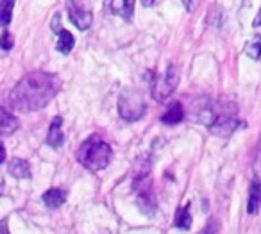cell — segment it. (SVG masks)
<instances>
[{
	"mask_svg": "<svg viewBox=\"0 0 261 234\" xmlns=\"http://www.w3.org/2000/svg\"><path fill=\"white\" fill-rule=\"evenodd\" d=\"M61 81L56 73L31 72L16 83L9 93V104L20 113H33L45 108L58 95Z\"/></svg>",
	"mask_w": 261,
	"mask_h": 234,
	"instance_id": "obj_1",
	"label": "cell"
},
{
	"mask_svg": "<svg viewBox=\"0 0 261 234\" xmlns=\"http://www.w3.org/2000/svg\"><path fill=\"white\" fill-rule=\"evenodd\" d=\"M77 158H79L81 165H84L88 170L98 172V170H104L109 165L113 158V148L100 138H90L79 148Z\"/></svg>",
	"mask_w": 261,
	"mask_h": 234,
	"instance_id": "obj_2",
	"label": "cell"
},
{
	"mask_svg": "<svg viewBox=\"0 0 261 234\" xmlns=\"http://www.w3.org/2000/svg\"><path fill=\"white\" fill-rule=\"evenodd\" d=\"M145 109H147V106H145V102H143V97L140 91L129 90L120 95L118 113L127 122H136V120H140L145 115Z\"/></svg>",
	"mask_w": 261,
	"mask_h": 234,
	"instance_id": "obj_3",
	"label": "cell"
},
{
	"mask_svg": "<svg viewBox=\"0 0 261 234\" xmlns=\"http://www.w3.org/2000/svg\"><path fill=\"white\" fill-rule=\"evenodd\" d=\"M177 84H179V70H177V66L170 65L167 68V72L163 73V77L156 79L152 83V97L156 98L158 102H165L174 93Z\"/></svg>",
	"mask_w": 261,
	"mask_h": 234,
	"instance_id": "obj_4",
	"label": "cell"
},
{
	"mask_svg": "<svg viewBox=\"0 0 261 234\" xmlns=\"http://www.w3.org/2000/svg\"><path fill=\"white\" fill-rule=\"evenodd\" d=\"M68 15L70 20L73 22V25L81 31L90 29L91 22H93L91 9L88 6H83L81 2H68Z\"/></svg>",
	"mask_w": 261,
	"mask_h": 234,
	"instance_id": "obj_5",
	"label": "cell"
},
{
	"mask_svg": "<svg viewBox=\"0 0 261 234\" xmlns=\"http://www.w3.org/2000/svg\"><path fill=\"white\" fill-rule=\"evenodd\" d=\"M240 127H245V123L240 122L236 116L231 115H220L213 123L210 125V131L217 136H231L234 131H238Z\"/></svg>",
	"mask_w": 261,
	"mask_h": 234,
	"instance_id": "obj_6",
	"label": "cell"
},
{
	"mask_svg": "<svg viewBox=\"0 0 261 234\" xmlns=\"http://www.w3.org/2000/svg\"><path fill=\"white\" fill-rule=\"evenodd\" d=\"M52 29H54V33L59 36L56 48H58L61 54H70L72 48H73V45H75V38L70 34V31L61 29V27H59V15H56V18L52 20Z\"/></svg>",
	"mask_w": 261,
	"mask_h": 234,
	"instance_id": "obj_7",
	"label": "cell"
},
{
	"mask_svg": "<svg viewBox=\"0 0 261 234\" xmlns=\"http://www.w3.org/2000/svg\"><path fill=\"white\" fill-rule=\"evenodd\" d=\"M66 197H68V191L66 190H63V188H50V190H47L41 195V200H43V204L47 205V207L56 209L65 204Z\"/></svg>",
	"mask_w": 261,
	"mask_h": 234,
	"instance_id": "obj_8",
	"label": "cell"
},
{
	"mask_svg": "<svg viewBox=\"0 0 261 234\" xmlns=\"http://www.w3.org/2000/svg\"><path fill=\"white\" fill-rule=\"evenodd\" d=\"M138 207H140V211H142L143 215H147V216H152L154 213H156L158 202H156V198H154V193H152V190H150V188H145V190L140 191Z\"/></svg>",
	"mask_w": 261,
	"mask_h": 234,
	"instance_id": "obj_9",
	"label": "cell"
},
{
	"mask_svg": "<svg viewBox=\"0 0 261 234\" xmlns=\"http://www.w3.org/2000/svg\"><path fill=\"white\" fill-rule=\"evenodd\" d=\"M18 120L16 116H13V113H9L8 109H4L0 106V136H9L18 129Z\"/></svg>",
	"mask_w": 261,
	"mask_h": 234,
	"instance_id": "obj_10",
	"label": "cell"
},
{
	"mask_svg": "<svg viewBox=\"0 0 261 234\" xmlns=\"http://www.w3.org/2000/svg\"><path fill=\"white\" fill-rule=\"evenodd\" d=\"M261 205V183L259 179H254L249 188V202H247V213L256 215Z\"/></svg>",
	"mask_w": 261,
	"mask_h": 234,
	"instance_id": "obj_11",
	"label": "cell"
},
{
	"mask_svg": "<svg viewBox=\"0 0 261 234\" xmlns=\"http://www.w3.org/2000/svg\"><path fill=\"white\" fill-rule=\"evenodd\" d=\"M61 123H63V118L58 116V118L50 123V129H48V134H47V145H50V147H54V148L61 147L63 141H65V134H63V131H61Z\"/></svg>",
	"mask_w": 261,
	"mask_h": 234,
	"instance_id": "obj_12",
	"label": "cell"
},
{
	"mask_svg": "<svg viewBox=\"0 0 261 234\" xmlns=\"http://www.w3.org/2000/svg\"><path fill=\"white\" fill-rule=\"evenodd\" d=\"M182 118H185V109H182L181 102H172L170 108L161 116V122L168 123V125H175V123L182 122Z\"/></svg>",
	"mask_w": 261,
	"mask_h": 234,
	"instance_id": "obj_13",
	"label": "cell"
},
{
	"mask_svg": "<svg viewBox=\"0 0 261 234\" xmlns=\"http://www.w3.org/2000/svg\"><path fill=\"white\" fill-rule=\"evenodd\" d=\"M8 170L16 179H29L31 177V166H29V163L23 161V159H18V158L11 159L8 165Z\"/></svg>",
	"mask_w": 261,
	"mask_h": 234,
	"instance_id": "obj_14",
	"label": "cell"
},
{
	"mask_svg": "<svg viewBox=\"0 0 261 234\" xmlns=\"http://www.w3.org/2000/svg\"><path fill=\"white\" fill-rule=\"evenodd\" d=\"M133 11H135V2H133V0H118V2H113L111 4L113 15L122 16L127 22L133 18Z\"/></svg>",
	"mask_w": 261,
	"mask_h": 234,
	"instance_id": "obj_15",
	"label": "cell"
},
{
	"mask_svg": "<svg viewBox=\"0 0 261 234\" xmlns=\"http://www.w3.org/2000/svg\"><path fill=\"white\" fill-rule=\"evenodd\" d=\"M174 225L177 229L188 230L192 227V213H190V204H186L185 207H179L177 213H175V220Z\"/></svg>",
	"mask_w": 261,
	"mask_h": 234,
	"instance_id": "obj_16",
	"label": "cell"
},
{
	"mask_svg": "<svg viewBox=\"0 0 261 234\" xmlns=\"http://www.w3.org/2000/svg\"><path fill=\"white\" fill-rule=\"evenodd\" d=\"M243 52H245V54L249 56L250 59L257 61V59L261 58V34H256V36H254L252 40L247 41L245 48H243Z\"/></svg>",
	"mask_w": 261,
	"mask_h": 234,
	"instance_id": "obj_17",
	"label": "cell"
},
{
	"mask_svg": "<svg viewBox=\"0 0 261 234\" xmlns=\"http://www.w3.org/2000/svg\"><path fill=\"white\" fill-rule=\"evenodd\" d=\"M13 9H15V2H11V0L0 2V25L2 27H8L11 23Z\"/></svg>",
	"mask_w": 261,
	"mask_h": 234,
	"instance_id": "obj_18",
	"label": "cell"
},
{
	"mask_svg": "<svg viewBox=\"0 0 261 234\" xmlns=\"http://www.w3.org/2000/svg\"><path fill=\"white\" fill-rule=\"evenodd\" d=\"M13 45H15V40H13V34L9 31H4L2 36H0V47L4 48V50H11Z\"/></svg>",
	"mask_w": 261,
	"mask_h": 234,
	"instance_id": "obj_19",
	"label": "cell"
},
{
	"mask_svg": "<svg viewBox=\"0 0 261 234\" xmlns=\"http://www.w3.org/2000/svg\"><path fill=\"white\" fill-rule=\"evenodd\" d=\"M217 230H218V222L215 218H211L210 222H207V225L204 227L199 234H217Z\"/></svg>",
	"mask_w": 261,
	"mask_h": 234,
	"instance_id": "obj_20",
	"label": "cell"
},
{
	"mask_svg": "<svg viewBox=\"0 0 261 234\" xmlns=\"http://www.w3.org/2000/svg\"><path fill=\"white\" fill-rule=\"evenodd\" d=\"M254 170L257 172V175H261V141H259V147H257L256 161H254Z\"/></svg>",
	"mask_w": 261,
	"mask_h": 234,
	"instance_id": "obj_21",
	"label": "cell"
},
{
	"mask_svg": "<svg viewBox=\"0 0 261 234\" xmlns=\"http://www.w3.org/2000/svg\"><path fill=\"white\" fill-rule=\"evenodd\" d=\"M0 234H9V229H8V223L4 222H0Z\"/></svg>",
	"mask_w": 261,
	"mask_h": 234,
	"instance_id": "obj_22",
	"label": "cell"
},
{
	"mask_svg": "<svg viewBox=\"0 0 261 234\" xmlns=\"http://www.w3.org/2000/svg\"><path fill=\"white\" fill-rule=\"evenodd\" d=\"M4 159H6V148H4V145H2V141H0V165L4 163Z\"/></svg>",
	"mask_w": 261,
	"mask_h": 234,
	"instance_id": "obj_23",
	"label": "cell"
},
{
	"mask_svg": "<svg viewBox=\"0 0 261 234\" xmlns=\"http://www.w3.org/2000/svg\"><path fill=\"white\" fill-rule=\"evenodd\" d=\"M259 25H261V9H259V13H257L256 20H254V27H259Z\"/></svg>",
	"mask_w": 261,
	"mask_h": 234,
	"instance_id": "obj_24",
	"label": "cell"
},
{
	"mask_svg": "<svg viewBox=\"0 0 261 234\" xmlns=\"http://www.w3.org/2000/svg\"><path fill=\"white\" fill-rule=\"evenodd\" d=\"M2 195H4V179L0 177V197H2Z\"/></svg>",
	"mask_w": 261,
	"mask_h": 234,
	"instance_id": "obj_25",
	"label": "cell"
}]
</instances>
